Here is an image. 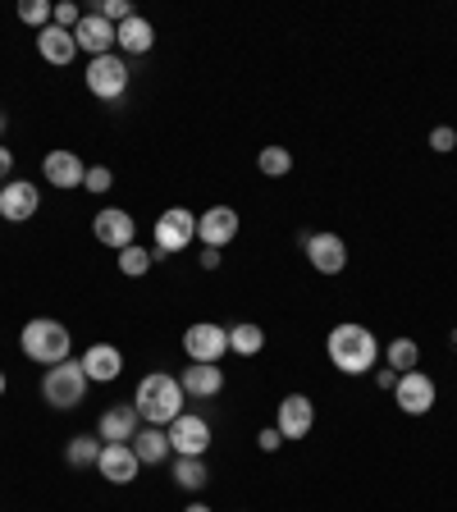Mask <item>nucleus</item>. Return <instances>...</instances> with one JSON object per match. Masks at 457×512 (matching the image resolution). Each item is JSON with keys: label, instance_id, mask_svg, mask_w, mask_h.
<instances>
[{"label": "nucleus", "instance_id": "1", "mask_svg": "<svg viewBox=\"0 0 457 512\" xmlns=\"http://www.w3.org/2000/svg\"><path fill=\"white\" fill-rule=\"evenodd\" d=\"M325 348H330V362L339 366L343 375H366L375 366V357H380V343H375V334L366 330V325H357V320H343V325H334L330 339H325Z\"/></svg>", "mask_w": 457, "mask_h": 512}, {"label": "nucleus", "instance_id": "2", "mask_svg": "<svg viewBox=\"0 0 457 512\" xmlns=\"http://www.w3.org/2000/svg\"><path fill=\"white\" fill-rule=\"evenodd\" d=\"M183 384L174 380V375H165V371H156V375H147V380L138 384V394H133V407H138V416L147 421V426H170L174 416H183Z\"/></svg>", "mask_w": 457, "mask_h": 512}, {"label": "nucleus", "instance_id": "3", "mask_svg": "<svg viewBox=\"0 0 457 512\" xmlns=\"http://www.w3.org/2000/svg\"><path fill=\"white\" fill-rule=\"evenodd\" d=\"M19 348H23V357L37 362V366H60V362H69L74 334L64 330L60 320L37 316V320H28V325L19 330Z\"/></svg>", "mask_w": 457, "mask_h": 512}, {"label": "nucleus", "instance_id": "4", "mask_svg": "<svg viewBox=\"0 0 457 512\" xmlns=\"http://www.w3.org/2000/svg\"><path fill=\"white\" fill-rule=\"evenodd\" d=\"M87 389H92V380H87L83 362L46 366V375H42V398H46L51 407H60V412H69V407L83 403Z\"/></svg>", "mask_w": 457, "mask_h": 512}, {"label": "nucleus", "instance_id": "5", "mask_svg": "<svg viewBox=\"0 0 457 512\" xmlns=\"http://www.w3.org/2000/svg\"><path fill=\"white\" fill-rule=\"evenodd\" d=\"M192 238H197V215L183 211V206H170V211L156 220V261L192 247Z\"/></svg>", "mask_w": 457, "mask_h": 512}, {"label": "nucleus", "instance_id": "6", "mask_svg": "<svg viewBox=\"0 0 457 512\" xmlns=\"http://www.w3.org/2000/svg\"><path fill=\"white\" fill-rule=\"evenodd\" d=\"M87 92L101 96V101H119V96L128 92V64L119 60L115 51L96 55V60L87 64Z\"/></svg>", "mask_w": 457, "mask_h": 512}, {"label": "nucleus", "instance_id": "7", "mask_svg": "<svg viewBox=\"0 0 457 512\" xmlns=\"http://www.w3.org/2000/svg\"><path fill=\"white\" fill-rule=\"evenodd\" d=\"M183 352H188L192 362L220 366V357L229 352V330H224V325H211V320H197V325L183 330Z\"/></svg>", "mask_w": 457, "mask_h": 512}, {"label": "nucleus", "instance_id": "8", "mask_svg": "<svg viewBox=\"0 0 457 512\" xmlns=\"http://www.w3.org/2000/svg\"><path fill=\"white\" fill-rule=\"evenodd\" d=\"M165 435H170V448L179 453V458H206V448H211V426H206V416H174L170 426H165Z\"/></svg>", "mask_w": 457, "mask_h": 512}, {"label": "nucleus", "instance_id": "9", "mask_svg": "<svg viewBox=\"0 0 457 512\" xmlns=\"http://www.w3.org/2000/svg\"><path fill=\"white\" fill-rule=\"evenodd\" d=\"M37 206H42V188L28 179H10V183H0V215L10 224H23L37 215Z\"/></svg>", "mask_w": 457, "mask_h": 512}, {"label": "nucleus", "instance_id": "10", "mask_svg": "<svg viewBox=\"0 0 457 512\" xmlns=\"http://www.w3.org/2000/svg\"><path fill=\"white\" fill-rule=\"evenodd\" d=\"M302 247L320 275H343V266H348V243L339 234H302Z\"/></svg>", "mask_w": 457, "mask_h": 512}, {"label": "nucleus", "instance_id": "11", "mask_svg": "<svg viewBox=\"0 0 457 512\" xmlns=\"http://www.w3.org/2000/svg\"><path fill=\"white\" fill-rule=\"evenodd\" d=\"M394 403H398V412H407V416H426L430 407H435V380H430V375H421V371L398 375Z\"/></svg>", "mask_w": 457, "mask_h": 512}, {"label": "nucleus", "instance_id": "12", "mask_svg": "<svg viewBox=\"0 0 457 512\" xmlns=\"http://www.w3.org/2000/svg\"><path fill=\"white\" fill-rule=\"evenodd\" d=\"M311 426H316V403L307 394H288L279 403V416H275V430L284 439H307Z\"/></svg>", "mask_w": 457, "mask_h": 512}, {"label": "nucleus", "instance_id": "13", "mask_svg": "<svg viewBox=\"0 0 457 512\" xmlns=\"http://www.w3.org/2000/svg\"><path fill=\"white\" fill-rule=\"evenodd\" d=\"M92 234H96V243H106V247H115V252H124V247H133L138 224H133V215H128V211H119V206H106V211H96Z\"/></svg>", "mask_w": 457, "mask_h": 512}, {"label": "nucleus", "instance_id": "14", "mask_svg": "<svg viewBox=\"0 0 457 512\" xmlns=\"http://www.w3.org/2000/svg\"><path fill=\"white\" fill-rule=\"evenodd\" d=\"M138 407L133 403H115L101 412V421H96V439L101 444H133V435H138Z\"/></svg>", "mask_w": 457, "mask_h": 512}, {"label": "nucleus", "instance_id": "15", "mask_svg": "<svg viewBox=\"0 0 457 512\" xmlns=\"http://www.w3.org/2000/svg\"><path fill=\"white\" fill-rule=\"evenodd\" d=\"M238 238V211L234 206H211L197 215V243L202 247H224Z\"/></svg>", "mask_w": 457, "mask_h": 512}, {"label": "nucleus", "instance_id": "16", "mask_svg": "<svg viewBox=\"0 0 457 512\" xmlns=\"http://www.w3.org/2000/svg\"><path fill=\"white\" fill-rule=\"evenodd\" d=\"M138 453H133V444H106L101 448V462H96V471L110 480V485H133L138 480Z\"/></svg>", "mask_w": 457, "mask_h": 512}, {"label": "nucleus", "instance_id": "17", "mask_svg": "<svg viewBox=\"0 0 457 512\" xmlns=\"http://www.w3.org/2000/svg\"><path fill=\"white\" fill-rule=\"evenodd\" d=\"M42 174H46V183L51 188H83V179H87V170H83V160L74 156V151H46V160H42Z\"/></svg>", "mask_w": 457, "mask_h": 512}, {"label": "nucleus", "instance_id": "18", "mask_svg": "<svg viewBox=\"0 0 457 512\" xmlns=\"http://www.w3.org/2000/svg\"><path fill=\"white\" fill-rule=\"evenodd\" d=\"M74 42L78 51H87L96 60V55H110L115 51V23H106L101 14H83V23L74 28Z\"/></svg>", "mask_w": 457, "mask_h": 512}, {"label": "nucleus", "instance_id": "19", "mask_svg": "<svg viewBox=\"0 0 457 512\" xmlns=\"http://www.w3.org/2000/svg\"><path fill=\"white\" fill-rule=\"evenodd\" d=\"M83 371H87L92 384L119 380V371H124V352H119L115 343H92V348L83 352Z\"/></svg>", "mask_w": 457, "mask_h": 512}, {"label": "nucleus", "instance_id": "20", "mask_svg": "<svg viewBox=\"0 0 457 512\" xmlns=\"http://www.w3.org/2000/svg\"><path fill=\"white\" fill-rule=\"evenodd\" d=\"M37 55H42L46 64H74V55H78V42H74V32L69 28H42L37 32Z\"/></svg>", "mask_w": 457, "mask_h": 512}, {"label": "nucleus", "instance_id": "21", "mask_svg": "<svg viewBox=\"0 0 457 512\" xmlns=\"http://www.w3.org/2000/svg\"><path fill=\"white\" fill-rule=\"evenodd\" d=\"M115 46H119L124 55H147L151 46H156V28H151L142 14H133V19H124V23L115 28Z\"/></svg>", "mask_w": 457, "mask_h": 512}, {"label": "nucleus", "instance_id": "22", "mask_svg": "<svg viewBox=\"0 0 457 512\" xmlns=\"http://www.w3.org/2000/svg\"><path fill=\"white\" fill-rule=\"evenodd\" d=\"M179 384H183V394H192V398H215L224 389V371L211 362H192L188 371L179 375Z\"/></svg>", "mask_w": 457, "mask_h": 512}, {"label": "nucleus", "instance_id": "23", "mask_svg": "<svg viewBox=\"0 0 457 512\" xmlns=\"http://www.w3.org/2000/svg\"><path fill=\"white\" fill-rule=\"evenodd\" d=\"M133 453H138V462H151V467H156V462L170 458L174 448H170V435H165V430L147 426V430H138V435H133Z\"/></svg>", "mask_w": 457, "mask_h": 512}, {"label": "nucleus", "instance_id": "24", "mask_svg": "<svg viewBox=\"0 0 457 512\" xmlns=\"http://www.w3.org/2000/svg\"><path fill=\"white\" fill-rule=\"evenodd\" d=\"M261 348H266V330H261V325L243 320V325L229 330V352H238V357H256Z\"/></svg>", "mask_w": 457, "mask_h": 512}, {"label": "nucleus", "instance_id": "25", "mask_svg": "<svg viewBox=\"0 0 457 512\" xmlns=\"http://www.w3.org/2000/svg\"><path fill=\"white\" fill-rule=\"evenodd\" d=\"M101 439L96 435H74L69 439V448H64V462H69V467H96V462H101Z\"/></svg>", "mask_w": 457, "mask_h": 512}, {"label": "nucleus", "instance_id": "26", "mask_svg": "<svg viewBox=\"0 0 457 512\" xmlns=\"http://www.w3.org/2000/svg\"><path fill=\"white\" fill-rule=\"evenodd\" d=\"M206 480H211V471H206V462L202 458H179L174 462V485L179 490H206Z\"/></svg>", "mask_w": 457, "mask_h": 512}, {"label": "nucleus", "instance_id": "27", "mask_svg": "<svg viewBox=\"0 0 457 512\" xmlns=\"http://www.w3.org/2000/svg\"><path fill=\"white\" fill-rule=\"evenodd\" d=\"M384 362L394 366L398 375H407V371H416V362H421V348H416L412 339H394L384 348Z\"/></svg>", "mask_w": 457, "mask_h": 512}, {"label": "nucleus", "instance_id": "28", "mask_svg": "<svg viewBox=\"0 0 457 512\" xmlns=\"http://www.w3.org/2000/svg\"><path fill=\"white\" fill-rule=\"evenodd\" d=\"M151 261H156V252H147V247H124L119 252V275H128V279H142L151 270Z\"/></svg>", "mask_w": 457, "mask_h": 512}, {"label": "nucleus", "instance_id": "29", "mask_svg": "<svg viewBox=\"0 0 457 512\" xmlns=\"http://www.w3.org/2000/svg\"><path fill=\"white\" fill-rule=\"evenodd\" d=\"M256 170L266 174V179H284V174L293 170V156H288V147H266L256 156Z\"/></svg>", "mask_w": 457, "mask_h": 512}, {"label": "nucleus", "instance_id": "30", "mask_svg": "<svg viewBox=\"0 0 457 512\" xmlns=\"http://www.w3.org/2000/svg\"><path fill=\"white\" fill-rule=\"evenodd\" d=\"M19 19H23V23H32V28L42 32V28H51L55 5H51V0H23V5H19Z\"/></svg>", "mask_w": 457, "mask_h": 512}, {"label": "nucleus", "instance_id": "31", "mask_svg": "<svg viewBox=\"0 0 457 512\" xmlns=\"http://www.w3.org/2000/svg\"><path fill=\"white\" fill-rule=\"evenodd\" d=\"M96 14H101L106 23H115V28H119L124 19H133V5H128V0H101V10H96Z\"/></svg>", "mask_w": 457, "mask_h": 512}, {"label": "nucleus", "instance_id": "32", "mask_svg": "<svg viewBox=\"0 0 457 512\" xmlns=\"http://www.w3.org/2000/svg\"><path fill=\"white\" fill-rule=\"evenodd\" d=\"M55 28H69V32H74L78 28V23H83V10H78V5H69V0H60V5H55Z\"/></svg>", "mask_w": 457, "mask_h": 512}, {"label": "nucleus", "instance_id": "33", "mask_svg": "<svg viewBox=\"0 0 457 512\" xmlns=\"http://www.w3.org/2000/svg\"><path fill=\"white\" fill-rule=\"evenodd\" d=\"M110 183H115V174H110L106 165H92V170H87V179H83V188L87 192H110Z\"/></svg>", "mask_w": 457, "mask_h": 512}, {"label": "nucleus", "instance_id": "34", "mask_svg": "<svg viewBox=\"0 0 457 512\" xmlns=\"http://www.w3.org/2000/svg\"><path fill=\"white\" fill-rule=\"evenodd\" d=\"M453 147H457V128H435V133H430V151L444 156V151H453Z\"/></svg>", "mask_w": 457, "mask_h": 512}, {"label": "nucleus", "instance_id": "35", "mask_svg": "<svg viewBox=\"0 0 457 512\" xmlns=\"http://www.w3.org/2000/svg\"><path fill=\"white\" fill-rule=\"evenodd\" d=\"M256 444H261V453H279V448H284V444H288V439H284V435H279V430H275V426H266V430H261V435H256Z\"/></svg>", "mask_w": 457, "mask_h": 512}, {"label": "nucleus", "instance_id": "36", "mask_svg": "<svg viewBox=\"0 0 457 512\" xmlns=\"http://www.w3.org/2000/svg\"><path fill=\"white\" fill-rule=\"evenodd\" d=\"M375 384L394 394V389H398V371H394V366H380V371H375Z\"/></svg>", "mask_w": 457, "mask_h": 512}, {"label": "nucleus", "instance_id": "37", "mask_svg": "<svg viewBox=\"0 0 457 512\" xmlns=\"http://www.w3.org/2000/svg\"><path fill=\"white\" fill-rule=\"evenodd\" d=\"M10 174H14V151L0 147V183H10Z\"/></svg>", "mask_w": 457, "mask_h": 512}, {"label": "nucleus", "instance_id": "38", "mask_svg": "<svg viewBox=\"0 0 457 512\" xmlns=\"http://www.w3.org/2000/svg\"><path fill=\"white\" fill-rule=\"evenodd\" d=\"M202 270H220V247H202Z\"/></svg>", "mask_w": 457, "mask_h": 512}, {"label": "nucleus", "instance_id": "39", "mask_svg": "<svg viewBox=\"0 0 457 512\" xmlns=\"http://www.w3.org/2000/svg\"><path fill=\"white\" fill-rule=\"evenodd\" d=\"M183 512H211V508H206V503H188V508H183Z\"/></svg>", "mask_w": 457, "mask_h": 512}, {"label": "nucleus", "instance_id": "40", "mask_svg": "<svg viewBox=\"0 0 457 512\" xmlns=\"http://www.w3.org/2000/svg\"><path fill=\"white\" fill-rule=\"evenodd\" d=\"M0 394H5V371H0Z\"/></svg>", "mask_w": 457, "mask_h": 512}, {"label": "nucleus", "instance_id": "41", "mask_svg": "<svg viewBox=\"0 0 457 512\" xmlns=\"http://www.w3.org/2000/svg\"><path fill=\"white\" fill-rule=\"evenodd\" d=\"M0 133H5V115H0Z\"/></svg>", "mask_w": 457, "mask_h": 512}, {"label": "nucleus", "instance_id": "42", "mask_svg": "<svg viewBox=\"0 0 457 512\" xmlns=\"http://www.w3.org/2000/svg\"><path fill=\"white\" fill-rule=\"evenodd\" d=\"M453 352H457V330H453Z\"/></svg>", "mask_w": 457, "mask_h": 512}]
</instances>
